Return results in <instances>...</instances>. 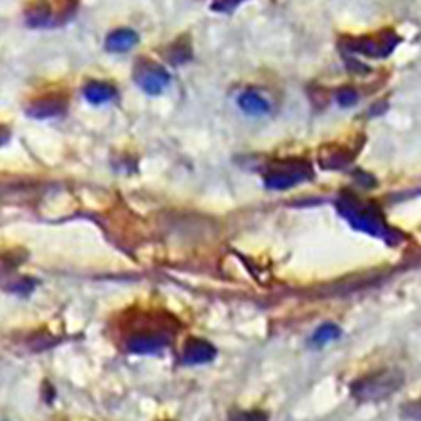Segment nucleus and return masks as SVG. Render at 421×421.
Listing matches in <instances>:
<instances>
[{
	"instance_id": "f257e3e1",
	"label": "nucleus",
	"mask_w": 421,
	"mask_h": 421,
	"mask_svg": "<svg viewBox=\"0 0 421 421\" xmlns=\"http://www.w3.org/2000/svg\"><path fill=\"white\" fill-rule=\"evenodd\" d=\"M404 376L396 369L381 371L361 378L352 387V396L360 403H377L390 398L403 387Z\"/></svg>"
},
{
	"instance_id": "f03ea898",
	"label": "nucleus",
	"mask_w": 421,
	"mask_h": 421,
	"mask_svg": "<svg viewBox=\"0 0 421 421\" xmlns=\"http://www.w3.org/2000/svg\"><path fill=\"white\" fill-rule=\"evenodd\" d=\"M136 81L147 92L157 94L166 86L167 81H169V76L164 72V68L157 65L155 62H147L137 65Z\"/></svg>"
},
{
	"instance_id": "7ed1b4c3",
	"label": "nucleus",
	"mask_w": 421,
	"mask_h": 421,
	"mask_svg": "<svg viewBox=\"0 0 421 421\" xmlns=\"http://www.w3.org/2000/svg\"><path fill=\"white\" fill-rule=\"evenodd\" d=\"M167 344L166 333L161 332H142L131 336L128 349L133 354H155Z\"/></svg>"
},
{
	"instance_id": "20e7f679",
	"label": "nucleus",
	"mask_w": 421,
	"mask_h": 421,
	"mask_svg": "<svg viewBox=\"0 0 421 421\" xmlns=\"http://www.w3.org/2000/svg\"><path fill=\"white\" fill-rule=\"evenodd\" d=\"M216 350L203 339H189L184 349V361L186 364H203L215 359Z\"/></svg>"
},
{
	"instance_id": "39448f33",
	"label": "nucleus",
	"mask_w": 421,
	"mask_h": 421,
	"mask_svg": "<svg viewBox=\"0 0 421 421\" xmlns=\"http://www.w3.org/2000/svg\"><path fill=\"white\" fill-rule=\"evenodd\" d=\"M137 41V35L130 30V29H118L114 33L109 35V38L106 41V46L112 51H126V49H130L133 45H135Z\"/></svg>"
},
{
	"instance_id": "423d86ee",
	"label": "nucleus",
	"mask_w": 421,
	"mask_h": 421,
	"mask_svg": "<svg viewBox=\"0 0 421 421\" xmlns=\"http://www.w3.org/2000/svg\"><path fill=\"white\" fill-rule=\"evenodd\" d=\"M84 94H86L87 100H90L92 103H104L111 100L112 96H114V89L108 84H101V82H90L89 86L84 90Z\"/></svg>"
},
{
	"instance_id": "0eeeda50",
	"label": "nucleus",
	"mask_w": 421,
	"mask_h": 421,
	"mask_svg": "<svg viewBox=\"0 0 421 421\" xmlns=\"http://www.w3.org/2000/svg\"><path fill=\"white\" fill-rule=\"evenodd\" d=\"M240 104L245 111L252 112V114H261L269 109V104L264 100V98L259 96L256 92H247L243 94L240 98Z\"/></svg>"
},
{
	"instance_id": "6e6552de",
	"label": "nucleus",
	"mask_w": 421,
	"mask_h": 421,
	"mask_svg": "<svg viewBox=\"0 0 421 421\" xmlns=\"http://www.w3.org/2000/svg\"><path fill=\"white\" fill-rule=\"evenodd\" d=\"M230 421H266V415L262 412H234L230 415Z\"/></svg>"
},
{
	"instance_id": "1a4fd4ad",
	"label": "nucleus",
	"mask_w": 421,
	"mask_h": 421,
	"mask_svg": "<svg viewBox=\"0 0 421 421\" xmlns=\"http://www.w3.org/2000/svg\"><path fill=\"white\" fill-rule=\"evenodd\" d=\"M338 335H339V330L336 327L324 325V327L318 330V333H315L314 339L318 342H327V341H332L335 338H338Z\"/></svg>"
}]
</instances>
